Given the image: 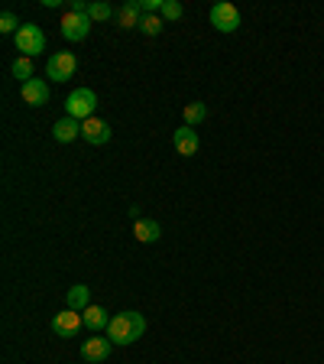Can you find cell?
I'll use <instances>...</instances> for the list:
<instances>
[{
	"instance_id": "cell-8",
	"label": "cell",
	"mask_w": 324,
	"mask_h": 364,
	"mask_svg": "<svg viewBox=\"0 0 324 364\" xmlns=\"http://www.w3.org/2000/svg\"><path fill=\"white\" fill-rule=\"evenodd\" d=\"M20 95H23V101H26L30 107L49 105V85H45L43 78H30V82H23L20 85Z\"/></svg>"
},
{
	"instance_id": "cell-2",
	"label": "cell",
	"mask_w": 324,
	"mask_h": 364,
	"mask_svg": "<svg viewBox=\"0 0 324 364\" xmlns=\"http://www.w3.org/2000/svg\"><path fill=\"white\" fill-rule=\"evenodd\" d=\"M94 107H98V95L91 88H75L72 95L65 98V111L68 117H75V121H88V117H94Z\"/></svg>"
},
{
	"instance_id": "cell-21",
	"label": "cell",
	"mask_w": 324,
	"mask_h": 364,
	"mask_svg": "<svg viewBox=\"0 0 324 364\" xmlns=\"http://www.w3.org/2000/svg\"><path fill=\"white\" fill-rule=\"evenodd\" d=\"M185 16V7H181L179 0H162V20H181Z\"/></svg>"
},
{
	"instance_id": "cell-20",
	"label": "cell",
	"mask_w": 324,
	"mask_h": 364,
	"mask_svg": "<svg viewBox=\"0 0 324 364\" xmlns=\"http://www.w3.org/2000/svg\"><path fill=\"white\" fill-rule=\"evenodd\" d=\"M162 26H166V20H162V16H146V14H143V23H140V30H143L146 36H159V33H162Z\"/></svg>"
},
{
	"instance_id": "cell-6",
	"label": "cell",
	"mask_w": 324,
	"mask_h": 364,
	"mask_svg": "<svg viewBox=\"0 0 324 364\" xmlns=\"http://www.w3.org/2000/svg\"><path fill=\"white\" fill-rule=\"evenodd\" d=\"M88 33H91L88 14H72V10H68V14L62 16V36H65L68 43H82V39H88Z\"/></svg>"
},
{
	"instance_id": "cell-23",
	"label": "cell",
	"mask_w": 324,
	"mask_h": 364,
	"mask_svg": "<svg viewBox=\"0 0 324 364\" xmlns=\"http://www.w3.org/2000/svg\"><path fill=\"white\" fill-rule=\"evenodd\" d=\"M72 14H88V4H82V0H72Z\"/></svg>"
},
{
	"instance_id": "cell-1",
	"label": "cell",
	"mask_w": 324,
	"mask_h": 364,
	"mask_svg": "<svg viewBox=\"0 0 324 364\" xmlns=\"http://www.w3.org/2000/svg\"><path fill=\"white\" fill-rule=\"evenodd\" d=\"M143 332H146V318L133 309L117 312V316L111 318V326H107V338H111L113 345H133L136 338H143Z\"/></svg>"
},
{
	"instance_id": "cell-9",
	"label": "cell",
	"mask_w": 324,
	"mask_h": 364,
	"mask_svg": "<svg viewBox=\"0 0 324 364\" xmlns=\"http://www.w3.org/2000/svg\"><path fill=\"white\" fill-rule=\"evenodd\" d=\"M111 348H113V341H111V338H101V335L94 332V338H84V345H82V358H84V361H91V364L107 361Z\"/></svg>"
},
{
	"instance_id": "cell-10",
	"label": "cell",
	"mask_w": 324,
	"mask_h": 364,
	"mask_svg": "<svg viewBox=\"0 0 324 364\" xmlns=\"http://www.w3.org/2000/svg\"><path fill=\"white\" fill-rule=\"evenodd\" d=\"M82 140H88L91 146H101L111 140V124L101 121V117H88V121L82 124Z\"/></svg>"
},
{
	"instance_id": "cell-12",
	"label": "cell",
	"mask_w": 324,
	"mask_h": 364,
	"mask_svg": "<svg viewBox=\"0 0 324 364\" xmlns=\"http://www.w3.org/2000/svg\"><path fill=\"white\" fill-rule=\"evenodd\" d=\"M52 136L59 140V144H72V140H78L82 136V121H75V117H62V121L52 124Z\"/></svg>"
},
{
	"instance_id": "cell-18",
	"label": "cell",
	"mask_w": 324,
	"mask_h": 364,
	"mask_svg": "<svg viewBox=\"0 0 324 364\" xmlns=\"http://www.w3.org/2000/svg\"><path fill=\"white\" fill-rule=\"evenodd\" d=\"M111 14H113L111 4H104V0H94V4H88V16H91V23H104Z\"/></svg>"
},
{
	"instance_id": "cell-3",
	"label": "cell",
	"mask_w": 324,
	"mask_h": 364,
	"mask_svg": "<svg viewBox=\"0 0 324 364\" xmlns=\"http://www.w3.org/2000/svg\"><path fill=\"white\" fill-rule=\"evenodd\" d=\"M13 39H16V49H20L26 59L45 53V33H43V26H36V23H23L20 33H16Z\"/></svg>"
},
{
	"instance_id": "cell-19",
	"label": "cell",
	"mask_w": 324,
	"mask_h": 364,
	"mask_svg": "<svg viewBox=\"0 0 324 364\" xmlns=\"http://www.w3.org/2000/svg\"><path fill=\"white\" fill-rule=\"evenodd\" d=\"M10 72H13V78H23V82H30V78H33V59L20 55V59L13 62V68H10Z\"/></svg>"
},
{
	"instance_id": "cell-22",
	"label": "cell",
	"mask_w": 324,
	"mask_h": 364,
	"mask_svg": "<svg viewBox=\"0 0 324 364\" xmlns=\"http://www.w3.org/2000/svg\"><path fill=\"white\" fill-rule=\"evenodd\" d=\"M20 26H23V23L16 20V16L10 14V10H7L4 16H0V30H4V33H13V36H16V33H20Z\"/></svg>"
},
{
	"instance_id": "cell-15",
	"label": "cell",
	"mask_w": 324,
	"mask_h": 364,
	"mask_svg": "<svg viewBox=\"0 0 324 364\" xmlns=\"http://www.w3.org/2000/svg\"><path fill=\"white\" fill-rule=\"evenodd\" d=\"M82 318L91 332H107V326H111V316H107L104 306H88V309L82 312Z\"/></svg>"
},
{
	"instance_id": "cell-7",
	"label": "cell",
	"mask_w": 324,
	"mask_h": 364,
	"mask_svg": "<svg viewBox=\"0 0 324 364\" xmlns=\"http://www.w3.org/2000/svg\"><path fill=\"white\" fill-rule=\"evenodd\" d=\"M82 326H84V318H82V312H75V309L55 312V318H52V332L59 335V338H75Z\"/></svg>"
},
{
	"instance_id": "cell-5",
	"label": "cell",
	"mask_w": 324,
	"mask_h": 364,
	"mask_svg": "<svg viewBox=\"0 0 324 364\" xmlns=\"http://www.w3.org/2000/svg\"><path fill=\"white\" fill-rule=\"evenodd\" d=\"M211 26L220 30V33H237L240 30V10H237L234 4H227V0L214 4L211 7Z\"/></svg>"
},
{
	"instance_id": "cell-17",
	"label": "cell",
	"mask_w": 324,
	"mask_h": 364,
	"mask_svg": "<svg viewBox=\"0 0 324 364\" xmlns=\"http://www.w3.org/2000/svg\"><path fill=\"white\" fill-rule=\"evenodd\" d=\"M204 117H208V105H201V101H191V105H185V124H189V127L201 124Z\"/></svg>"
},
{
	"instance_id": "cell-14",
	"label": "cell",
	"mask_w": 324,
	"mask_h": 364,
	"mask_svg": "<svg viewBox=\"0 0 324 364\" xmlns=\"http://www.w3.org/2000/svg\"><path fill=\"white\" fill-rule=\"evenodd\" d=\"M133 235H136V241L156 244L159 237H162V228H159V221H152V218H136Z\"/></svg>"
},
{
	"instance_id": "cell-13",
	"label": "cell",
	"mask_w": 324,
	"mask_h": 364,
	"mask_svg": "<svg viewBox=\"0 0 324 364\" xmlns=\"http://www.w3.org/2000/svg\"><path fill=\"white\" fill-rule=\"evenodd\" d=\"M117 23H121V30H140V23H143V7H140V0L123 4L121 14H117Z\"/></svg>"
},
{
	"instance_id": "cell-16",
	"label": "cell",
	"mask_w": 324,
	"mask_h": 364,
	"mask_svg": "<svg viewBox=\"0 0 324 364\" xmlns=\"http://www.w3.org/2000/svg\"><path fill=\"white\" fill-rule=\"evenodd\" d=\"M65 303L68 309H75V312H84L91 306V289L84 287V283H75V287L65 293Z\"/></svg>"
},
{
	"instance_id": "cell-4",
	"label": "cell",
	"mask_w": 324,
	"mask_h": 364,
	"mask_svg": "<svg viewBox=\"0 0 324 364\" xmlns=\"http://www.w3.org/2000/svg\"><path fill=\"white\" fill-rule=\"evenodd\" d=\"M75 72H78L75 53H52L49 62H45V75L52 78V82H68Z\"/></svg>"
},
{
	"instance_id": "cell-11",
	"label": "cell",
	"mask_w": 324,
	"mask_h": 364,
	"mask_svg": "<svg viewBox=\"0 0 324 364\" xmlns=\"http://www.w3.org/2000/svg\"><path fill=\"white\" fill-rule=\"evenodd\" d=\"M172 140H175V150H179L181 156H195L198 146H201V140H198V130H195V127H189V124L175 130Z\"/></svg>"
}]
</instances>
